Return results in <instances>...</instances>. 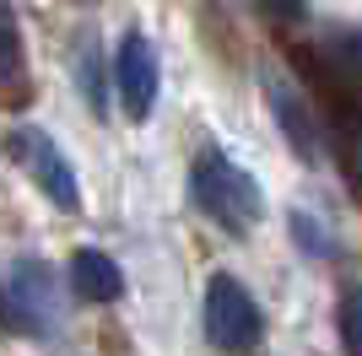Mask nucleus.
Returning <instances> with one entry per match:
<instances>
[{
	"instance_id": "nucleus-1",
	"label": "nucleus",
	"mask_w": 362,
	"mask_h": 356,
	"mask_svg": "<svg viewBox=\"0 0 362 356\" xmlns=\"http://www.w3.org/2000/svg\"><path fill=\"white\" fill-rule=\"evenodd\" d=\"M189 194H195V206L222 222L227 232H249L259 222V210H265V194L259 184L243 167H233L222 151H200L195 167H189Z\"/></svg>"
},
{
	"instance_id": "nucleus-7",
	"label": "nucleus",
	"mask_w": 362,
	"mask_h": 356,
	"mask_svg": "<svg viewBox=\"0 0 362 356\" xmlns=\"http://www.w3.org/2000/svg\"><path fill=\"white\" fill-rule=\"evenodd\" d=\"M271 103H276V114H281V130H287V141L298 146V157L319 162V135H314V124H308V114H303V103H298V97H287L276 81H271Z\"/></svg>"
},
{
	"instance_id": "nucleus-4",
	"label": "nucleus",
	"mask_w": 362,
	"mask_h": 356,
	"mask_svg": "<svg viewBox=\"0 0 362 356\" xmlns=\"http://www.w3.org/2000/svg\"><path fill=\"white\" fill-rule=\"evenodd\" d=\"M11 157L22 167H28L33 178H38V189L54 200L60 210H81V184H76L71 162H65V151L49 141L44 130H33V124H22V130L11 135Z\"/></svg>"
},
{
	"instance_id": "nucleus-5",
	"label": "nucleus",
	"mask_w": 362,
	"mask_h": 356,
	"mask_svg": "<svg viewBox=\"0 0 362 356\" xmlns=\"http://www.w3.org/2000/svg\"><path fill=\"white\" fill-rule=\"evenodd\" d=\"M114 92H119L124 119H146L157 103V49L141 32H130L114 54Z\"/></svg>"
},
{
	"instance_id": "nucleus-2",
	"label": "nucleus",
	"mask_w": 362,
	"mask_h": 356,
	"mask_svg": "<svg viewBox=\"0 0 362 356\" xmlns=\"http://www.w3.org/2000/svg\"><path fill=\"white\" fill-rule=\"evenodd\" d=\"M60 313H65V292H60V275L54 265L44 259H16L0 281V324L16 329V335H49L60 329Z\"/></svg>"
},
{
	"instance_id": "nucleus-9",
	"label": "nucleus",
	"mask_w": 362,
	"mask_h": 356,
	"mask_svg": "<svg viewBox=\"0 0 362 356\" xmlns=\"http://www.w3.org/2000/svg\"><path fill=\"white\" fill-rule=\"evenodd\" d=\"M341 345H346V356H362V286L341 297Z\"/></svg>"
},
{
	"instance_id": "nucleus-10",
	"label": "nucleus",
	"mask_w": 362,
	"mask_h": 356,
	"mask_svg": "<svg viewBox=\"0 0 362 356\" xmlns=\"http://www.w3.org/2000/svg\"><path fill=\"white\" fill-rule=\"evenodd\" d=\"M271 16H303V0H259Z\"/></svg>"
},
{
	"instance_id": "nucleus-3",
	"label": "nucleus",
	"mask_w": 362,
	"mask_h": 356,
	"mask_svg": "<svg viewBox=\"0 0 362 356\" xmlns=\"http://www.w3.org/2000/svg\"><path fill=\"white\" fill-rule=\"evenodd\" d=\"M206 335L222 351H249L259 340V308L238 275H211L206 281Z\"/></svg>"
},
{
	"instance_id": "nucleus-6",
	"label": "nucleus",
	"mask_w": 362,
	"mask_h": 356,
	"mask_svg": "<svg viewBox=\"0 0 362 356\" xmlns=\"http://www.w3.org/2000/svg\"><path fill=\"white\" fill-rule=\"evenodd\" d=\"M71 281H76V292L87 297V302H114V297L124 292L119 265H114L108 254H98V249H81L71 259Z\"/></svg>"
},
{
	"instance_id": "nucleus-8",
	"label": "nucleus",
	"mask_w": 362,
	"mask_h": 356,
	"mask_svg": "<svg viewBox=\"0 0 362 356\" xmlns=\"http://www.w3.org/2000/svg\"><path fill=\"white\" fill-rule=\"evenodd\" d=\"M22 76V32H16V16L11 6L0 0V87Z\"/></svg>"
}]
</instances>
